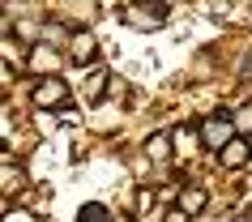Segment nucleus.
<instances>
[{
    "mask_svg": "<svg viewBox=\"0 0 252 222\" xmlns=\"http://www.w3.org/2000/svg\"><path fill=\"white\" fill-rule=\"evenodd\" d=\"M162 222H188V214H184V209H171V214H167Z\"/></svg>",
    "mask_w": 252,
    "mask_h": 222,
    "instance_id": "18",
    "label": "nucleus"
},
{
    "mask_svg": "<svg viewBox=\"0 0 252 222\" xmlns=\"http://www.w3.org/2000/svg\"><path fill=\"white\" fill-rule=\"evenodd\" d=\"M248 158H252V145H248V137H239V132L222 145V150H218V162H222L226 171H239Z\"/></svg>",
    "mask_w": 252,
    "mask_h": 222,
    "instance_id": "5",
    "label": "nucleus"
},
{
    "mask_svg": "<svg viewBox=\"0 0 252 222\" xmlns=\"http://www.w3.org/2000/svg\"><path fill=\"white\" fill-rule=\"evenodd\" d=\"M39 39L47 43V47H68V39H73V30H68L64 22H43Z\"/></svg>",
    "mask_w": 252,
    "mask_h": 222,
    "instance_id": "9",
    "label": "nucleus"
},
{
    "mask_svg": "<svg viewBox=\"0 0 252 222\" xmlns=\"http://www.w3.org/2000/svg\"><path fill=\"white\" fill-rule=\"evenodd\" d=\"M9 81H13V64H4V60H0V86H9Z\"/></svg>",
    "mask_w": 252,
    "mask_h": 222,
    "instance_id": "17",
    "label": "nucleus"
},
{
    "mask_svg": "<svg viewBox=\"0 0 252 222\" xmlns=\"http://www.w3.org/2000/svg\"><path fill=\"white\" fill-rule=\"evenodd\" d=\"M244 222H252V205H248V214H244Z\"/></svg>",
    "mask_w": 252,
    "mask_h": 222,
    "instance_id": "20",
    "label": "nucleus"
},
{
    "mask_svg": "<svg viewBox=\"0 0 252 222\" xmlns=\"http://www.w3.org/2000/svg\"><path fill=\"white\" fill-rule=\"evenodd\" d=\"M111 222H133V218H128V214H111Z\"/></svg>",
    "mask_w": 252,
    "mask_h": 222,
    "instance_id": "19",
    "label": "nucleus"
},
{
    "mask_svg": "<svg viewBox=\"0 0 252 222\" xmlns=\"http://www.w3.org/2000/svg\"><path fill=\"white\" fill-rule=\"evenodd\" d=\"M26 188V167L22 162H0V196H17Z\"/></svg>",
    "mask_w": 252,
    "mask_h": 222,
    "instance_id": "6",
    "label": "nucleus"
},
{
    "mask_svg": "<svg viewBox=\"0 0 252 222\" xmlns=\"http://www.w3.org/2000/svg\"><path fill=\"white\" fill-rule=\"evenodd\" d=\"M56 64H60V52H56V47H47V43H34V47H30V68H34V73H47V77H52Z\"/></svg>",
    "mask_w": 252,
    "mask_h": 222,
    "instance_id": "7",
    "label": "nucleus"
},
{
    "mask_svg": "<svg viewBox=\"0 0 252 222\" xmlns=\"http://www.w3.org/2000/svg\"><path fill=\"white\" fill-rule=\"evenodd\" d=\"M231 124H235L239 137H248V132H252V107H239V111H231Z\"/></svg>",
    "mask_w": 252,
    "mask_h": 222,
    "instance_id": "15",
    "label": "nucleus"
},
{
    "mask_svg": "<svg viewBox=\"0 0 252 222\" xmlns=\"http://www.w3.org/2000/svg\"><path fill=\"white\" fill-rule=\"evenodd\" d=\"M197 141H201L197 128H175V132H171V150H175V154H192Z\"/></svg>",
    "mask_w": 252,
    "mask_h": 222,
    "instance_id": "10",
    "label": "nucleus"
},
{
    "mask_svg": "<svg viewBox=\"0 0 252 222\" xmlns=\"http://www.w3.org/2000/svg\"><path fill=\"white\" fill-rule=\"evenodd\" d=\"M77 222H111V209L98 205V201H90V205L77 209Z\"/></svg>",
    "mask_w": 252,
    "mask_h": 222,
    "instance_id": "14",
    "label": "nucleus"
},
{
    "mask_svg": "<svg viewBox=\"0 0 252 222\" xmlns=\"http://www.w3.org/2000/svg\"><path fill=\"white\" fill-rule=\"evenodd\" d=\"M197 137L201 145H210V150H222L231 137H235V124H231V116H210L197 124Z\"/></svg>",
    "mask_w": 252,
    "mask_h": 222,
    "instance_id": "2",
    "label": "nucleus"
},
{
    "mask_svg": "<svg viewBox=\"0 0 252 222\" xmlns=\"http://www.w3.org/2000/svg\"><path fill=\"white\" fill-rule=\"evenodd\" d=\"M64 13L77 17V22H90V17L98 13V4H94V0H64Z\"/></svg>",
    "mask_w": 252,
    "mask_h": 222,
    "instance_id": "11",
    "label": "nucleus"
},
{
    "mask_svg": "<svg viewBox=\"0 0 252 222\" xmlns=\"http://www.w3.org/2000/svg\"><path fill=\"white\" fill-rule=\"evenodd\" d=\"M103 90H107V73H103V68L86 73V98H90V103H98V98H103Z\"/></svg>",
    "mask_w": 252,
    "mask_h": 222,
    "instance_id": "12",
    "label": "nucleus"
},
{
    "mask_svg": "<svg viewBox=\"0 0 252 222\" xmlns=\"http://www.w3.org/2000/svg\"><path fill=\"white\" fill-rule=\"evenodd\" d=\"M30 98H34V107H43V111H47V107H64L68 103V86L60 77H43L39 86L30 90Z\"/></svg>",
    "mask_w": 252,
    "mask_h": 222,
    "instance_id": "3",
    "label": "nucleus"
},
{
    "mask_svg": "<svg viewBox=\"0 0 252 222\" xmlns=\"http://www.w3.org/2000/svg\"><path fill=\"white\" fill-rule=\"evenodd\" d=\"M205 201H210V196H205V188H197V184L180 188V209H184L188 218H192V214H201V209H205Z\"/></svg>",
    "mask_w": 252,
    "mask_h": 222,
    "instance_id": "8",
    "label": "nucleus"
},
{
    "mask_svg": "<svg viewBox=\"0 0 252 222\" xmlns=\"http://www.w3.org/2000/svg\"><path fill=\"white\" fill-rule=\"evenodd\" d=\"M150 205H154V192H150V188H137V209H141V218L154 222V218H150Z\"/></svg>",
    "mask_w": 252,
    "mask_h": 222,
    "instance_id": "16",
    "label": "nucleus"
},
{
    "mask_svg": "<svg viewBox=\"0 0 252 222\" xmlns=\"http://www.w3.org/2000/svg\"><path fill=\"white\" fill-rule=\"evenodd\" d=\"M68 60H73V64H90L94 56H98V39H94L90 30H73V39H68Z\"/></svg>",
    "mask_w": 252,
    "mask_h": 222,
    "instance_id": "4",
    "label": "nucleus"
},
{
    "mask_svg": "<svg viewBox=\"0 0 252 222\" xmlns=\"http://www.w3.org/2000/svg\"><path fill=\"white\" fill-rule=\"evenodd\" d=\"M124 26L133 30H158L167 22V4L162 0H133V4H124Z\"/></svg>",
    "mask_w": 252,
    "mask_h": 222,
    "instance_id": "1",
    "label": "nucleus"
},
{
    "mask_svg": "<svg viewBox=\"0 0 252 222\" xmlns=\"http://www.w3.org/2000/svg\"><path fill=\"white\" fill-rule=\"evenodd\" d=\"M146 154L154 158V162H162V158L171 154V137H167V132H154V137L146 141Z\"/></svg>",
    "mask_w": 252,
    "mask_h": 222,
    "instance_id": "13",
    "label": "nucleus"
}]
</instances>
